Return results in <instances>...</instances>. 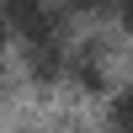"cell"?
I'll list each match as a JSON object with an SVG mask.
<instances>
[{
	"label": "cell",
	"instance_id": "cell-4",
	"mask_svg": "<svg viewBox=\"0 0 133 133\" xmlns=\"http://www.w3.org/2000/svg\"><path fill=\"white\" fill-rule=\"evenodd\" d=\"M59 5H69V11H101V0H59Z\"/></svg>",
	"mask_w": 133,
	"mask_h": 133
},
{
	"label": "cell",
	"instance_id": "cell-3",
	"mask_svg": "<svg viewBox=\"0 0 133 133\" xmlns=\"http://www.w3.org/2000/svg\"><path fill=\"white\" fill-rule=\"evenodd\" d=\"M117 21H123V27L133 32V0H117Z\"/></svg>",
	"mask_w": 133,
	"mask_h": 133
},
{
	"label": "cell",
	"instance_id": "cell-6",
	"mask_svg": "<svg viewBox=\"0 0 133 133\" xmlns=\"http://www.w3.org/2000/svg\"><path fill=\"white\" fill-rule=\"evenodd\" d=\"M0 91H5V75H0Z\"/></svg>",
	"mask_w": 133,
	"mask_h": 133
},
{
	"label": "cell",
	"instance_id": "cell-2",
	"mask_svg": "<svg viewBox=\"0 0 133 133\" xmlns=\"http://www.w3.org/2000/svg\"><path fill=\"white\" fill-rule=\"evenodd\" d=\"M112 128H117V133H133V91H123V96L112 101Z\"/></svg>",
	"mask_w": 133,
	"mask_h": 133
},
{
	"label": "cell",
	"instance_id": "cell-1",
	"mask_svg": "<svg viewBox=\"0 0 133 133\" xmlns=\"http://www.w3.org/2000/svg\"><path fill=\"white\" fill-rule=\"evenodd\" d=\"M0 16H5L11 37H21L27 48L64 43V16L48 5V0H0Z\"/></svg>",
	"mask_w": 133,
	"mask_h": 133
},
{
	"label": "cell",
	"instance_id": "cell-5",
	"mask_svg": "<svg viewBox=\"0 0 133 133\" xmlns=\"http://www.w3.org/2000/svg\"><path fill=\"white\" fill-rule=\"evenodd\" d=\"M0 37H11V27H5V16H0Z\"/></svg>",
	"mask_w": 133,
	"mask_h": 133
}]
</instances>
